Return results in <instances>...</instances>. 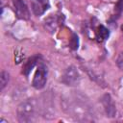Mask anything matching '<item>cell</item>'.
I'll return each mask as SVG.
<instances>
[{"label": "cell", "instance_id": "obj_1", "mask_svg": "<svg viewBox=\"0 0 123 123\" xmlns=\"http://www.w3.org/2000/svg\"><path fill=\"white\" fill-rule=\"evenodd\" d=\"M17 119L21 123L34 121L37 112V103L34 99H27L21 102L17 107Z\"/></svg>", "mask_w": 123, "mask_h": 123}, {"label": "cell", "instance_id": "obj_2", "mask_svg": "<svg viewBox=\"0 0 123 123\" xmlns=\"http://www.w3.org/2000/svg\"><path fill=\"white\" fill-rule=\"evenodd\" d=\"M62 80V83H64L66 86H74L80 83L81 76H80L77 68L73 65H70L64 70Z\"/></svg>", "mask_w": 123, "mask_h": 123}, {"label": "cell", "instance_id": "obj_3", "mask_svg": "<svg viewBox=\"0 0 123 123\" xmlns=\"http://www.w3.org/2000/svg\"><path fill=\"white\" fill-rule=\"evenodd\" d=\"M47 82V69L43 64L38 65L32 82V86L37 89H41L44 87Z\"/></svg>", "mask_w": 123, "mask_h": 123}, {"label": "cell", "instance_id": "obj_4", "mask_svg": "<svg viewBox=\"0 0 123 123\" xmlns=\"http://www.w3.org/2000/svg\"><path fill=\"white\" fill-rule=\"evenodd\" d=\"M12 4L15 15L19 19L27 20L30 18V11L23 0H12Z\"/></svg>", "mask_w": 123, "mask_h": 123}, {"label": "cell", "instance_id": "obj_5", "mask_svg": "<svg viewBox=\"0 0 123 123\" xmlns=\"http://www.w3.org/2000/svg\"><path fill=\"white\" fill-rule=\"evenodd\" d=\"M101 102L102 105L104 107V111L107 114V116L109 117H114L115 113H116V109H115V105L113 100L111 99L110 94H105L102 98H101Z\"/></svg>", "mask_w": 123, "mask_h": 123}, {"label": "cell", "instance_id": "obj_6", "mask_svg": "<svg viewBox=\"0 0 123 123\" xmlns=\"http://www.w3.org/2000/svg\"><path fill=\"white\" fill-rule=\"evenodd\" d=\"M49 9L48 0H32V11L33 12L39 16Z\"/></svg>", "mask_w": 123, "mask_h": 123}, {"label": "cell", "instance_id": "obj_7", "mask_svg": "<svg viewBox=\"0 0 123 123\" xmlns=\"http://www.w3.org/2000/svg\"><path fill=\"white\" fill-rule=\"evenodd\" d=\"M61 23V17L56 15V14H50L45 20H44V25L45 27L50 31L53 32L54 30H56L57 26Z\"/></svg>", "mask_w": 123, "mask_h": 123}, {"label": "cell", "instance_id": "obj_8", "mask_svg": "<svg viewBox=\"0 0 123 123\" xmlns=\"http://www.w3.org/2000/svg\"><path fill=\"white\" fill-rule=\"evenodd\" d=\"M94 33H95V38H96L99 42H102V41L106 40V39L109 37V36H110L109 30H108L105 26H103V25L97 26V28L95 29Z\"/></svg>", "mask_w": 123, "mask_h": 123}, {"label": "cell", "instance_id": "obj_9", "mask_svg": "<svg viewBox=\"0 0 123 123\" xmlns=\"http://www.w3.org/2000/svg\"><path fill=\"white\" fill-rule=\"evenodd\" d=\"M37 62V56H34V57H31L30 59H28L27 62L24 63V65H23V67H22V73H23L26 77L29 76L30 72L32 71V69H33L34 66L36 65Z\"/></svg>", "mask_w": 123, "mask_h": 123}, {"label": "cell", "instance_id": "obj_10", "mask_svg": "<svg viewBox=\"0 0 123 123\" xmlns=\"http://www.w3.org/2000/svg\"><path fill=\"white\" fill-rule=\"evenodd\" d=\"M69 47L72 50H77L79 47V38L76 34H72L70 39H69Z\"/></svg>", "mask_w": 123, "mask_h": 123}, {"label": "cell", "instance_id": "obj_11", "mask_svg": "<svg viewBox=\"0 0 123 123\" xmlns=\"http://www.w3.org/2000/svg\"><path fill=\"white\" fill-rule=\"evenodd\" d=\"M8 82H9V74H8V72L2 71L1 75H0V89L1 90L8 85Z\"/></svg>", "mask_w": 123, "mask_h": 123}, {"label": "cell", "instance_id": "obj_12", "mask_svg": "<svg viewBox=\"0 0 123 123\" xmlns=\"http://www.w3.org/2000/svg\"><path fill=\"white\" fill-rule=\"evenodd\" d=\"M116 63L118 65V67L123 70V52L119 54V56L117 57V60H116Z\"/></svg>", "mask_w": 123, "mask_h": 123}, {"label": "cell", "instance_id": "obj_13", "mask_svg": "<svg viewBox=\"0 0 123 123\" xmlns=\"http://www.w3.org/2000/svg\"><path fill=\"white\" fill-rule=\"evenodd\" d=\"M115 10H116L117 12H119L123 10V0H119V1L117 2L116 7H115Z\"/></svg>", "mask_w": 123, "mask_h": 123}]
</instances>
